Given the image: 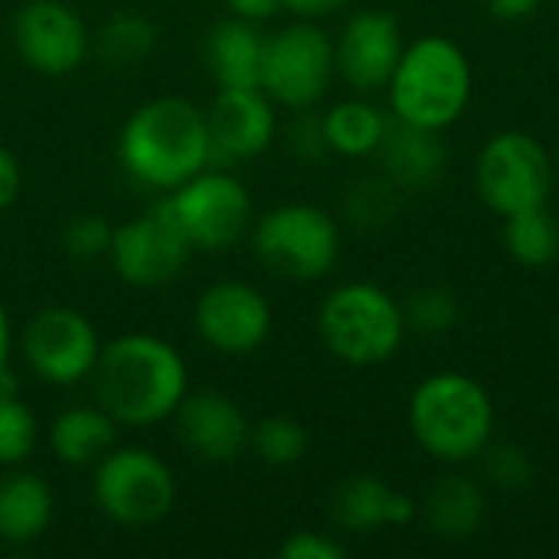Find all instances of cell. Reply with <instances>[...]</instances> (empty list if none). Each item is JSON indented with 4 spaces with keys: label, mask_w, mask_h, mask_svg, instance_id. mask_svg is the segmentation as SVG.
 I'll return each mask as SVG.
<instances>
[{
    "label": "cell",
    "mask_w": 559,
    "mask_h": 559,
    "mask_svg": "<svg viewBox=\"0 0 559 559\" xmlns=\"http://www.w3.org/2000/svg\"><path fill=\"white\" fill-rule=\"evenodd\" d=\"M95 403L124 429H151L174 419L190 393L183 354L157 334H121L108 341L92 370Z\"/></svg>",
    "instance_id": "cell-1"
},
{
    "label": "cell",
    "mask_w": 559,
    "mask_h": 559,
    "mask_svg": "<svg viewBox=\"0 0 559 559\" xmlns=\"http://www.w3.org/2000/svg\"><path fill=\"white\" fill-rule=\"evenodd\" d=\"M121 170L157 193H170L210 167L206 111L187 98L160 95L138 105L118 134Z\"/></svg>",
    "instance_id": "cell-2"
},
{
    "label": "cell",
    "mask_w": 559,
    "mask_h": 559,
    "mask_svg": "<svg viewBox=\"0 0 559 559\" xmlns=\"http://www.w3.org/2000/svg\"><path fill=\"white\" fill-rule=\"evenodd\" d=\"M409 432L416 445L442 465H468L495 439V400L462 370L429 373L409 396Z\"/></svg>",
    "instance_id": "cell-3"
},
{
    "label": "cell",
    "mask_w": 559,
    "mask_h": 559,
    "mask_svg": "<svg viewBox=\"0 0 559 559\" xmlns=\"http://www.w3.org/2000/svg\"><path fill=\"white\" fill-rule=\"evenodd\" d=\"M472 62L468 52L442 36L429 33L413 43H406L390 82V115L393 121L426 128V131H445L455 121H462L468 102H472Z\"/></svg>",
    "instance_id": "cell-4"
},
{
    "label": "cell",
    "mask_w": 559,
    "mask_h": 559,
    "mask_svg": "<svg viewBox=\"0 0 559 559\" xmlns=\"http://www.w3.org/2000/svg\"><path fill=\"white\" fill-rule=\"evenodd\" d=\"M318 334L328 354L341 364L380 367L403 347V301L373 282H344L324 295L318 308Z\"/></svg>",
    "instance_id": "cell-5"
},
{
    "label": "cell",
    "mask_w": 559,
    "mask_h": 559,
    "mask_svg": "<svg viewBox=\"0 0 559 559\" xmlns=\"http://www.w3.org/2000/svg\"><path fill=\"white\" fill-rule=\"evenodd\" d=\"M252 252L278 278L318 282L341 259V226L314 203H282L252 223Z\"/></svg>",
    "instance_id": "cell-6"
},
{
    "label": "cell",
    "mask_w": 559,
    "mask_h": 559,
    "mask_svg": "<svg viewBox=\"0 0 559 559\" xmlns=\"http://www.w3.org/2000/svg\"><path fill=\"white\" fill-rule=\"evenodd\" d=\"M164 200L193 252H226L242 242L255 223L252 193L229 167L210 164Z\"/></svg>",
    "instance_id": "cell-7"
},
{
    "label": "cell",
    "mask_w": 559,
    "mask_h": 559,
    "mask_svg": "<svg viewBox=\"0 0 559 559\" xmlns=\"http://www.w3.org/2000/svg\"><path fill=\"white\" fill-rule=\"evenodd\" d=\"M92 498L108 521L121 527H151L174 511L177 478L151 449L115 445L92 472Z\"/></svg>",
    "instance_id": "cell-8"
},
{
    "label": "cell",
    "mask_w": 559,
    "mask_h": 559,
    "mask_svg": "<svg viewBox=\"0 0 559 559\" xmlns=\"http://www.w3.org/2000/svg\"><path fill=\"white\" fill-rule=\"evenodd\" d=\"M554 177L557 164L527 131H498L475 157V190L501 219L521 210L547 206Z\"/></svg>",
    "instance_id": "cell-9"
},
{
    "label": "cell",
    "mask_w": 559,
    "mask_h": 559,
    "mask_svg": "<svg viewBox=\"0 0 559 559\" xmlns=\"http://www.w3.org/2000/svg\"><path fill=\"white\" fill-rule=\"evenodd\" d=\"M334 39L318 26V20H295L265 39L262 59V92L288 108H314L334 85Z\"/></svg>",
    "instance_id": "cell-10"
},
{
    "label": "cell",
    "mask_w": 559,
    "mask_h": 559,
    "mask_svg": "<svg viewBox=\"0 0 559 559\" xmlns=\"http://www.w3.org/2000/svg\"><path fill=\"white\" fill-rule=\"evenodd\" d=\"M20 350L33 377H39L43 383L75 386L82 380H92L102 341L95 324L82 311L49 305L26 321L20 334Z\"/></svg>",
    "instance_id": "cell-11"
},
{
    "label": "cell",
    "mask_w": 559,
    "mask_h": 559,
    "mask_svg": "<svg viewBox=\"0 0 559 559\" xmlns=\"http://www.w3.org/2000/svg\"><path fill=\"white\" fill-rule=\"evenodd\" d=\"M193 246L177 226L167 200L154 203L141 216L115 226L108 259L121 282L134 288H157L174 282L190 262Z\"/></svg>",
    "instance_id": "cell-12"
},
{
    "label": "cell",
    "mask_w": 559,
    "mask_h": 559,
    "mask_svg": "<svg viewBox=\"0 0 559 559\" xmlns=\"http://www.w3.org/2000/svg\"><path fill=\"white\" fill-rule=\"evenodd\" d=\"M275 314L269 298L249 282H216L200 292L193 308V328L206 347L223 357H249L272 334Z\"/></svg>",
    "instance_id": "cell-13"
},
{
    "label": "cell",
    "mask_w": 559,
    "mask_h": 559,
    "mask_svg": "<svg viewBox=\"0 0 559 559\" xmlns=\"http://www.w3.org/2000/svg\"><path fill=\"white\" fill-rule=\"evenodd\" d=\"M16 56L39 75H69L92 52V33L62 0H29L13 16Z\"/></svg>",
    "instance_id": "cell-14"
},
{
    "label": "cell",
    "mask_w": 559,
    "mask_h": 559,
    "mask_svg": "<svg viewBox=\"0 0 559 559\" xmlns=\"http://www.w3.org/2000/svg\"><path fill=\"white\" fill-rule=\"evenodd\" d=\"M275 102L262 88H219L206 111L210 164L236 167L265 154L278 134Z\"/></svg>",
    "instance_id": "cell-15"
},
{
    "label": "cell",
    "mask_w": 559,
    "mask_h": 559,
    "mask_svg": "<svg viewBox=\"0 0 559 559\" xmlns=\"http://www.w3.org/2000/svg\"><path fill=\"white\" fill-rule=\"evenodd\" d=\"M406 49L403 29L386 10H357L344 20L341 36L334 39L337 75L357 92L373 95L386 88L400 56Z\"/></svg>",
    "instance_id": "cell-16"
},
{
    "label": "cell",
    "mask_w": 559,
    "mask_h": 559,
    "mask_svg": "<svg viewBox=\"0 0 559 559\" xmlns=\"http://www.w3.org/2000/svg\"><path fill=\"white\" fill-rule=\"evenodd\" d=\"M174 426L183 449L210 465L236 462L249 449L252 423L246 419L239 403L219 390L187 393L174 413Z\"/></svg>",
    "instance_id": "cell-17"
},
{
    "label": "cell",
    "mask_w": 559,
    "mask_h": 559,
    "mask_svg": "<svg viewBox=\"0 0 559 559\" xmlns=\"http://www.w3.org/2000/svg\"><path fill=\"white\" fill-rule=\"evenodd\" d=\"M331 518L347 534H373L383 527H406L419 518V501L396 491L380 475L344 478L331 498Z\"/></svg>",
    "instance_id": "cell-18"
},
{
    "label": "cell",
    "mask_w": 559,
    "mask_h": 559,
    "mask_svg": "<svg viewBox=\"0 0 559 559\" xmlns=\"http://www.w3.org/2000/svg\"><path fill=\"white\" fill-rule=\"evenodd\" d=\"M419 518L423 524L445 544H465L472 540L488 518V488L485 481L449 472L436 478L426 495L419 498Z\"/></svg>",
    "instance_id": "cell-19"
},
{
    "label": "cell",
    "mask_w": 559,
    "mask_h": 559,
    "mask_svg": "<svg viewBox=\"0 0 559 559\" xmlns=\"http://www.w3.org/2000/svg\"><path fill=\"white\" fill-rule=\"evenodd\" d=\"M380 160V170L403 187L406 193L432 190L449 164V151L439 138V131L413 128L403 121H393L380 151L373 154Z\"/></svg>",
    "instance_id": "cell-20"
},
{
    "label": "cell",
    "mask_w": 559,
    "mask_h": 559,
    "mask_svg": "<svg viewBox=\"0 0 559 559\" xmlns=\"http://www.w3.org/2000/svg\"><path fill=\"white\" fill-rule=\"evenodd\" d=\"M265 33L259 23L229 16L206 36V66L219 88H262Z\"/></svg>",
    "instance_id": "cell-21"
},
{
    "label": "cell",
    "mask_w": 559,
    "mask_h": 559,
    "mask_svg": "<svg viewBox=\"0 0 559 559\" xmlns=\"http://www.w3.org/2000/svg\"><path fill=\"white\" fill-rule=\"evenodd\" d=\"M52 508L56 495L49 481L16 465L0 478V544L26 547L39 540L52 524Z\"/></svg>",
    "instance_id": "cell-22"
},
{
    "label": "cell",
    "mask_w": 559,
    "mask_h": 559,
    "mask_svg": "<svg viewBox=\"0 0 559 559\" xmlns=\"http://www.w3.org/2000/svg\"><path fill=\"white\" fill-rule=\"evenodd\" d=\"M118 445V423L95 406H69L49 426V449L69 468H95Z\"/></svg>",
    "instance_id": "cell-23"
},
{
    "label": "cell",
    "mask_w": 559,
    "mask_h": 559,
    "mask_svg": "<svg viewBox=\"0 0 559 559\" xmlns=\"http://www.w3.org/2000/svg\"><path fill=\"white\" fill-rule=\"evenodd\" d=\"M321 124H324V138H328V151L341 154V157H373L393 124V115L383 111L380 105H373L367 95L344 98L334 102L328 111H321Z\"/></svg>",
    "instance_id": "cell-24"
},
{
    "label": "cell",
    "mask_w": 559,
    "mask_h": 559,
    "mask_svg": "<svg viewBox=\"0 0 559 559\" xmlns=\"http://www.w3.org/2000/svg\"><path fill=\"white\" fill-rule=\"evenodd\" d=\"M501 242L518 265L544 269L559 255L557 216L550 213V206H534V210H521L514 216H504Z\"/></svg>",
    "instance_id": "cell-25"
},
{
    "label": "cell",
    "mask_w": 559,
    "mask_h": 559,
    "mask_svg": "<svg viewBox=\"0 0 559 559\" xmlns=\"http://www.w3.org/2000/svg\"><path fill=\"white\" fill-rule=\"evenodd\" d=\"M157 49V29L147 16L141 13H115L108 16L98 33L92 36V52L108 66V69H131L141 66L151 52Z\"/></svg>",
    "instance_id": "cell-26"
},
{
    "label": "cell",
    "mask_w": 559,
    "mask_h": 559,
    "mask_svg": "<svg viewBox=\"0 0 559 559\" xmlns=\"http://www.w3.org/2000/svg\"><path fill=\"white\" fill-rule=\"evenodd\" d=\"M403 203H406V190L396 187L383 170H377L350 183V190L344 193V219L354 229L380 233L400 216Z\"/></svg>",
    "instance_id": "cell-27"
},
{
    "label": "cell",
    "mask_w": 559,
    "mask_h": 559,
    "mask_svg": "<svg viewBox=\"0 0 559 559\" xmlns=\"http://www.w3.org/2000/svg\"><path fill=\"white\" fill-rule=\"evenodd\" d=\"M39 442V423L36 413L20 400L16 380L0 383V465L16 468L23 465Z\"/></svg>",
    "instance_id": "cell-28"
},
{
    "label": "cell",
    "mask_w": 559,
    "mask_h": 559,
    "mask_svg": "<svg viewBox=\"0 0 559 559\" xmlns=\"http://www.w3.org/2000/svg\"><path fill=\"white\" fill-rule=\"evenodd\" d=\"M249 449L272 468H292L308 455V429L292 416H265L249 429Z\"/></svg>",
    "instance_id": "cell-29"
},
{
    "label": "cell",
    "mask_w": 559,
    "mask_h": 559,
    "mask_svg": "<svg viewBox=\"0 0 559 559\" xmlns=\"http://www.w3.org/2000/svg\"><path fill=\"white\" fill-rule=\"evenodd\" d=\"M403 314H406V331L439 337V334H449L459 324L462 301L445 285H423L403 301Z\"/></svg>",
    "instance_id": "cell-30"
},
{
    "label": "cell",
    "mask_w": 559,
    "mask_h": 559,
    "mask_svg": "<svg viewBox=\"0 0 559 559\" xmlns=\"http://www.w3.org/2000/svg\"><path fill=\"white\" fill-rule=\"evenodd\" d=\"M475 462L481 468L485 488H495V491H504V495L527 491L531 481H534V472H537L534 468V459H531V452L524 445H518V442H498V439H491Z\"/></svg>",
    "instance_id": "cell-31"
},
{
    "label": "cell",
    "mask_w": 559,
    "mask_h": 559,
    "mask_svg": "<svg viewBox=\"0 0 559 559\" xmlns=\"http://www.w3.org/2000/svg\"><path fill=\"white\" fill-rule=\"evenodd\" d=\"M111 226L105 223V216L98 213H82L72 216L62 229V249L79 259V262H95L102 255H108L111 249Z\"/></svg>",
    "instance_id": "cell-32"
},
{
    "label": "cell",
    "mask_w": 559,
    "mask_h": 559,
    "mask_svg": "<svg viewBox=\"0 0 559 559\" xmlns=\"http://www.w3.org/2000/svg\"><path fill=\"white\" fill-rule=\"evenodd\" d=\"M288 147L301 160H321L324 154H331L328 151V138H324L321 115L314 108L295 111V121L288 124Z\"/></svg>",
    "instance_id": "cell-33"
},
{
    "label": "cell",
    "mask_w": 559,
    "mask_h": 559,
    "mask_svg": "<svg viewBox=\"0 0 559 559\" xmlns=\"http://www.w3.org/2000/svg\"><path fill=\"white\" fill-rule=\"evenodd\" d=\"M282 559H344L347 547L324 534V531H295L282 547H278Z\"/></svg>",
    "instance_id": "cell-34"
},
{
    "label": "cell",
    "mask_w": 559,
    "mask_h": 559,
    "mask_svg": "<svg viewBox=\"0 0 559 559\" xmlns=\"http://www.w3.org/2000/svg\"><path fill=\"white\" fill-rule=\"evenodd\" d=\"M20 187H23L20 160L0 144V210H7V206L20 197Z\"/></svg>",
    "instance_id": "cell-35"
},
{
    "label": "cell",
    "mask_w": 559,
    "mask_h": 559,
    "mask_svg": "<svg viewBox=\"0 0 559 559\" xmlns=\"http://www.w3.org/2000/svg\"><path fill=\"white\" fill-rule=\"evenodd\" d=\"M350 0H282L285 10H292L298 20H324L337 10H344Z\"/></svg>",
    "instance_id": "cell-36"
},
{
    "label": "cell",
    "mask_w": 559,
    "mask_h": 559,
    "mask_svg": "<svg viewBox=\"0 0 559 559\" xmlns=\"http://www.w3.org/2000/svg\"><path fill=\"white\" fill-rule=\"evenodd\" d=\"M544 0H485V7L498 16V20H508V23H518V20H527L540 10Z\"/></svg>",
    "instance_id": "cell-37"
},
{
    "label": "cell",
    "mask_w": 559,
    "mask_h": 559,
    "mask_svg": "<svg viewBox=\"0 0 559 559\" xmlns=\"http://www.w3.org/2000/svg\"><path fill=\"white\" fill-rule=\"evenodd\" d=\"M229 13L233 16H242V20H252V23H262L269 20L272 13L282 10V0H226Z\"/></svg>",
    "instance_id": "cell-38"
},
{
    "label": "cell",
    "mask_w": 559,
    "mask_h": 559,
    "mask_svg": "<svg viewBox=\"0 0 559 559\" xmlns=\"http://www.w3.org/2000/svg\"><path fill=\"white\" fill-rule=\"evenodd\" d=\"M10 360H13V321H10L7 308L0 305V383L13 377Z\"/></svg>",
    "instance_id": "cell-39"
},
{
    "label": "cell",
    "mask_w": 559,
    "mask_h": 559,
    "mask_svg": "<svg viewBox=\"0 0 559 559\" xmlns=\"http://www.w3.org/2000/svg\"><path fill=\"white\" fill-rule=\"evenodd\" d=\"M557 174H559V160H557Z\"/></svg>",
    "instance_id": "cell-40"
}]
</instances>
